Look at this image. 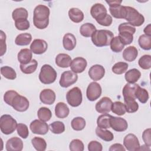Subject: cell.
<instances>
[{
  "instance_id": "ab89813d",
  "label": "cell",
  "mask_w": 151,
  "mask_h": 151,
  "mask_svg": "<svg viewBox=\"0 0 151 151\" xmlns=\"http://www.w3.org/2000/svg\"><path fill=\"white\" fill-rule=\"evenodd\" d=\"M1 73L2 76L8 80H14L17 77V73L15 70L9 66L1 67Z\"/></svg>"
},
{
  "instance_id": "2e32d148",
  "label": "cell",
  "mask_w": 151,
  "mask_h": 151,
  "mask_svg": "<svg viewBox=\"0 0 151 151\" xmlns=\"http://www.w3.org/2000/svg\"><path fill=\"white\" fill-rule=\"evenodd\" d=\"M88 74L91 80L94 81H99L104 77L105 74V69L101 65L95 64L89 68Z\"/></svg>"
},
{
  "instance_id": "ffe728a7",
  "label": "cell",
  "mask_w": 151,
  "mask_h": 151,
  "mask_svg": "<svg viewBox=\"0 0 151 151\" xmlns=\"http://www.w3.org/2000/svg\"><path fill=\"white\" fill-rule=\"evenodd\" d=\"M139 84L135 83H127L123 87L122 93L124 100L134 99L135 97V91L138 87Z\"/></svg>"
},
{
  "instance_id": "83f0119b",
  "label": "cell",
  "mask_w": 151,
  "mask_h": 151,
  "mask_svg": "<svg viewBox=\"0 0 151 151\" xmlns=\"http://www.w3.org/2000/svg\"><path fill=\"white\" fill-rule=\"evenodd\" d=\"M68 17L73 22L79 23L84 19V14L78 8H71L68 11Z\"/></svg>"
},
{
  "instance_id": "f6af8a7d",
  "label": "cell",
  "mask_w": 151,
  "mask_h": 151,
  "mask_svg": "<svg viewBox=\"0 0 151 151\" xmlns=\"http://www.w3.org/2000/svg\"><path fill=\"white\" fill-rule=\"evenodd\" d=\"M128 67V64L125 62H118L114 64L111 70L114 74L119 75L125 73L127 71Z\"/></svg>"
},
{
  "instance_id": "ac0fdd59",
  "label": "cell",
  "mask_w": 151,
  "mask_h": 151,
  "mask_svg": "<svg viewBox=\"0 0 151 151\" xmlns=\"http://www.w3.org/2000/svg\"><path fill=\"white\" fill-rule=\"evenodd\" d=\"M55 92L49 88L42 90L40 94V101L45 104H52L55 100Z\"/></svg>"
},
{
  "instance_id": "8d00e7d4",
  "label": "cell",
  "mask_w": 151,
  "mask_h": 151,
  "mask_svg": "<svg viewBox=\"0 0 151 151\" xmlns=\"http://www.w3.org/2000/svg\"><path fill=\"white\" fill-rule=\"evenodd\" d=\"M31 143L35 150L44 151L47 147V143L44 139L40 137H34L31 139Z\"/></svg>"
},
{
  "instance_id": "816d5d0a",
  "label": "cell",
  "mask_w": 151,
  "mask_h": 151,
  "mask_svg": "<svg viewBox=\"0 0 151 151\" xmlns=\"http://www.w3.org/2000/svg\"><path fill=\"white\" fill-rule=\"evenodd\" d=\"M118 30L119 32H122V31H126V32H129L134 34L136 32V28L134 27L133 25H130L128 22H123L120 24L119 25L118 27Z\"/></svg>"
},
{
  "instance_id": "4dcf8cb0",
  "label": "cell",
  "mask_w": 151,
  "mask_h": 151,
  "mask_svg": "<svg viewBox=\"0 0 151 151\" xmlns=\"http://www.w3.org/2000/svg\"><path fill=\"white\" fill-rule=\"evenodd\" d=\"M37 66H38V62L36 60L32 59L28 64H21L19 65V67L22 73L26 74H29L35 72V71L37 68Z\"/></svg>"
},
{
  "instance_id": "680465c9",
  "label": "cell",
  "mask_w": 151,
  "mask_h": 151,
  "mask_svg": "<svg viewBox=\"0 0 151 151\" xmlns=\"http://www.w3.org/2000/svg\"><path fill=\"white\" fill-rule=\"evenodd\" d=\"M109 150V151H125L126 149L120 143H114L110 147Z\"/></svg>"
},
{
  "instance_id": "f1b7e54d",
  "label": "cell",
  "mask_w": 151,
  "mask_h": 151,
  "mask_svg": "<svg viewBox=\"0 0 151 151\" xmlns=\"http://www.w3.org/2000/svg\"><path fill=\"white\" fill-rule=\"evenodd\" d=\"M32 41V35L28 32L18 35L15 40V43L19 46L28 45Z\"/></svg>"
},
{
  "instance_id": "b9f144b4",
  "label": "cell",
  "mask_w": 151,
  "mask_h": 151,
  "mask_svg": "<svg viewBox=\"0 0 151 151\" xmlns=\"http://www.w3.org/2000/svg\"><path fill=\"white\" fill-rule=\"evenodd\" d=\"M86 124L85 119L81 117H76L74 118L71 122V127L76 131H80L84 129Z\"/></svg>"
},
{
  "instance_id": "7402d4cb",
  "label": "cell",
  "mask_w": 151,
  "mask_h": 151,
  "mask_svg": "<svg viewBox=\"0 0 151 151\" xmlns=\"http://www.w3.org/2000/svg\"><path fill=\"white\" fill-rule=\"evenodd\" d=\"M55 61L56 65L59 67L68 68L70 66L72 60L68 54L65 53H60L56 56Z\"/></svg>"
},
{
  "instance_id": "52a82bcc",
  "label": "cell",
  "mask_w": 151,
  "mask_h": 151,
  "mask_svg": "<svg viewBox=\"0 0 151 151\" xmlns=\"http://www.w3.org/2000/svg\"><path fill=\"white\" fill-rule=\"evenodd\" d=\"M9 106H12L13 109L17 111L24 112L28 109L29 102L25 97L22 96L17 93L11 100Z\"/></svg>"
},
{
  "instance_id": "44dd1931",
  "label": "cell",
  "mask_w": 151,
  "mask_h": 151,
  "mask_svg": "<svg viewBox=\"0 0 151 151\" xmlns=\"http://www.w3.org/2000/svg\"><path fill=\"white\" fill-rule=\"evenodd\" d=\"M109 11L111 15L115 18L124 19L126 13V6L121 4L109 6Z\"/></svg>"
},
{
  "instance_id": "e0dca14e",
  "label": "cell",
  "mask_w": 151,
  "mask_h": 151,
  "mask_svg": "<svg viewBox=\"0 0 151 151\" xmlns=\"http://www.w3.org/2000/svg\"><path fill=\"white\" fill-rule=\"evenodd\" d=\"M106 8L104 5L100 3L94 4L90 9V14L96 21L104 17L107 13Z\"/></svg>"
},
{
  "instance_id": "db71d44e",
  "label": "cell",
  "mask_w": 151,
  "mask_h": 151,
  "mask_svg": "<svg viewBox=\"0 0 151 151\" xmlns=\"http://www.w3.org/2000/svg\"><path fill=\"white\" fill-rule=\"evenodd\" d=\"M0 42H1V56H2L6 51V34L2 30L0 31Z\"/></svg>"
},
{
  "instance_id": "5b68a950",
  "label": "cell",
  "mask_w": 151,
  "mask_h": 151,
  "mask_svg": "<svg viewBox=\"0 0 151 151\" xmlns=\"http://www.w3.org/2000/svg\"><path fill=\"white\" fill-rule=\"evenodd\" d=\"M17 124L16 120L11 115L4 114L0 118V129L5 134L12 133L17 129Z\"/></svg>"
},
{
  "instance_id": "91938a15",
  "label": "cell",
  "mask_w": 151,
  "mask_h": 151,
  "mask_svg": "<svg viewBox=\"0 0 151 151\" xmlns=\"http://www.w3.org/2000/svg\"><path fill=\"white\" fill-rule=\"evenodd\" d=\"M150 27H151V25L150 24H148L145 28L143 31H144L145 35H146L147 36H150L151 37V28H150Z\"/></svg>"
},
{
  "instance_id": "9a60e30c",
  "label": "cell",
  "mask_w": 151,
  "mask_h": 151,
  "mask_svg": "<svg viewBox=\"0 0 151 151\" xmlns=\"http://www.w3.org/2000/svg\"><path fill=\"white\" fill-rule=\"evenodd\" d=\"M47 42L41 39H35L30 45L31 51L35 54H42L47 51Z\"/></svg>"
},
{
  "instance_id": "6da1fadb",
  "label": "cell",
  "mask_w": 151,
  "mask_h": 151,
  "mask_svg": "<svg viewBox=\"0 0 151 151\" xmlns=\"http://www.w3.org/2000/svg\"><path fill=\"white\" fill-rule=\"evenodd\" d=\"M50 8L44 5H38L34 9L33 24L34 26L40 29H43L47 27L49 24Z\"/></svg>"
},
{
  "instance_id": "bcb514c9",
  "label": "cell",
  "mask_w": 151,
  "mask_h": 151,
  "mask_svg": "<svg viewBox=\"0 0 151 151\" xmlns=\"http://www.w3.org/2000/svg\"><path fill=\"white\" fill-rule=\"evenodd\" d=\"M138 64L139 67L142 69H150L151 67V56L147 54L142 56L139 60Z\"/></svg>"
},
{
  "instance_id": "5bb4252c",
  "label": "cell",
  "mask_w": 151,
  "mask_h": 151,
  "mask_svg": "<svg viewBox=\"0 0 151 151\" xmlns=\"http://www.w3.org/2000/svg\"><path fill=\"white\" fill-rule=\"evenodd\" d=\"M87 65V60L81 57H78L74 58L70 64V68L72 71L77 74L83 72Z\"/></svg>"
},
{
  "instance_id": "7bdbcfd3",
  "label": "cell",
  "mask_w": 151,
  "mask_h": 151,
  "mask_svg": "<svg viewBox=\"0 0 151 151\" xmlns=\"http://www.w3.org/2000/svg\"><path fill=\"white\" fill-rule=\"evenodd\" d=\"M49 129L54 134H61L65 130L64 124L60 121H55L50 124Z\"/></svg>"
},
{
  "instance_id": "f5cc1de1",
  "label": "cell",
  "mask_w": 151,
  "mask_h": 151,
  "mask_svg": "<svg viewBox=\"0 0 151 151\" xmlns=\"http://www.w3.org/2000/svg\"><path fill=\"white\" fill-rule=\"evenodd\" d=\"M88 150L89 151H101L103 146L100 142L96 140H92L88 144Z\"/></svg>"
},
{
  "instance_id": "d4e9b609",
  "label": "cell",
  "mask_w": 151,
  "mask_h": 151,
  "mask_svg": "<svg viewBox=\"0 0 151 151\" xmlns=\"http://www.w3.org/2000/svg\"><path fill=\"white\" fill-rule=\"evenodd\" d=\"M122 55L124 60L132 62L135 60L138 55L137 49L134 46L127 47L124 50Z\"/></svg>"
},
{
  "instance_id": "f546056e",
  "label": "cell",
  "mask_w": 151,
  "mask_h": 151,
  "mask_svg": "<svg viewBox=\"0 0 151 151\" xmlns=\"http://www.w3.org/2000/svg\"><path fill=\"white\" fill-rule=\"evenodd\" d=\"M96 31V28L94 25L88 22L83 24L80 28V32L84 37H91Z\"/></svg>"
},
{
  "instance_id": "ee69618b",
  "label": "cell",
  "mask_w": 151,
  "mask_h": 151,
  "mask_svg": "<svg viewBox=\"0 0 151 151\" xmlns=\"http://www.w3.org/2000/svg\"><path fill=\"white\" fill-rule=\"evenodd\" d=\"M126 111L127 113H132L137 111L139 109V104L134 99L124 100Z\"/></svg>"
},
{
  "instance_id": "30bf717a",
  "label": "cell",
  "mask_w": 151,
  "mask_h": 151,
  "mask_svg": "<svg viewBox=\"0 0 151 151\" xmlns=\"http://www.w3.org/2000/svg\"><path fill=\"white\" fill-rule=\"evenodd\" d=\"M29 128L34 134L44 135L48 133L49 126L45 122L36 119L30 123Z\"/></svg>"
},
{
  "instance_id": "603a6c76",
  "label": "cell",
  "mask_w": 151,
  "mask_h": 151,
  "mask_svg": "<svg viewBox=\"0 0 151 151\" xmlns=\"http://www.w3.org/2000/svg\"><path fill=\"white\" fill-rule=\"evenodd\" d=\"M63 47L67 51L73 50L76 45V38L75 36L71 33L65 34L63 38Z\"/></svg>"
},
{
  "instance_id": "9c48e42d",
  "label": "cell",
  "mask_w": 151,
  "mask_h": 151,
  "mask_svg": "<svg viewBox=\"0 0 151 151\" xmlns=\"http://www.w3.org/2000/svg\"><path fill=\"white\" fill-rule=\"evenodd\" d=\"M102 90L100 85L95 81L90 83L86 90V96L88 100L93 101L98 99L101 94Z\"/></svg>"
},
{
  "instance_id": "d6a6232c",
  "label": "cell",
  "mask_w": 151,
  "mask_h": 151,
  "mask_svg": "<svg viewBox=\"0 0 151 151\" xmlns=\"http://www.w3.org/2000/svg\"><path fill=\"white\" fill-rule=\"evenodd\" d=\"M111 116V115L109 114H103L99 116L97 120V127L104 129L110 128V119Z\"/></svg>"
},
{
  "instance_id": "6125c7cd",
  "label": "cell",
  "mask_w": 151,
  "mask_h": 151,
  "mask_svg": "<svg viewBox=\"0 0 151 151\" xmlns=\"http://www.w3.org/2000/svg\"><path fill=\"white\" fill-rule=\"evenodd\" d=\"M150 147L147 146V145H142V146H140V147H139V150H150Z\"/></svg>"
},
{
  "instance_id": "cb8c5ba5",
  "label": "cell",
  "mask_w": 151,
  "mask_h": 151,
  "mask_svg": "<svg viewBox=\"0 0 151 151\" xmlns=\"http://www.w3.org/2000/svg\"><path fill=\"white\" fill-rule=\"evenodd\" d=\"M70 113L67 105L63 102H58L55 106V114L57 117L64 119L67 117Z\"/></svg>"
},
{
  "instance_id": "f907efd6",
  "label": "cell",
  "mask_w": 151,
  "mask_h": 151,
  "mask_svg": "<svg viewBox=\"0 0 151 151\" xmlns=\"http://www.w3.org/2000/svg\"><path fill=\"white\" fill-rule=\"evenodd\" d=\"M15 26L17 29L24 31L29 28L30 24L27 19H19L15 21Z\"/></svg>"
},
{
  "instance_id": "11a10c76",
  "label": "cell",
  "mask_w": 151,
  "mask_h": 151,
  "mask_svg": "<svg viewBox=\"0 0 151 151\" xmlns=\"http://www.w3.org/2000/svg\"><path fill=\"white\" fill-rule=\"evenodd\" d=\"M98 24L102 26H105V27H108L110 26L113 22V19L111 15L109 14H106L104 17L101 18L100 19L97 20L96 21Z\"/></svg>"
},
{
  "instance_id": "4316f807",
  "label": "cell",
  "mask_w": 151,
  "mask_h": 151,
  "mask_svg": "<svg viewBox=\"0 0 151 151\" xmlns=\"http://www.w3.org/2000/svg\"><path fill=\"white\" fill-rule=\"evenodd\" d=\"M141 76V73L136 68H132L126 72L124 75L125 80L129 83H135Z\"/></svg>"
},
{
  "instance_id": "7a4b0ae2",
  "label": "cell",
  "mask_w": 151,
  "mask_h": 151,
  "mask_svg": "<svg viewBox=\"0 0 151 151\" xmlns=\"http://www.w3.org/2000/svg\"><path fill=\"white\" fill-rule=\"evenodd\" d=\"M114 37L113 33L107 29L96 30L91 36V41L94 45L98 47L107 46Z\"/></svg>"
},
{
  "instance_id": "d6986e66",
  "label": "cell",
  "mask_w": 151,
  "mask_h": 151,
  "mask_svg": "<svg viewBox=\"0 0 151 151\" xmlns=\"http://www.w3.org/2000/svg\"><path fill=\"white\" fill-rule=\"evenodd\" d=\"M7 151H21L23 149V142L18 137H13L8 139L5 145Z\"/></svg>"
},
{
  "instance_id": "c3c4849f",
  "label": "cell",
  "mask_w": 151,
  "mask_h": 151,
  "mask_svg": "<svg viewBox=\"0 0 151 151\" xmlns=\"http://www.w3.org/2000/svg\"><path fill=\"white\" fill-rule=\"evenodd\" d=\"M69 149L71 151H83L84 146L83 142L78 139H73L69 145Z\"/></svg>"
},
{
  "instance_id": "484cf974",
  "label": "cell",
  "mask_w": 151,
  "mask_h": 151,
  "mask_svg": "<svg viewBox=\"0 0 151 151\" xmlns=\"http://www.w3.org/2000/svg\"><path fill=\"white\" fill-rule=\"evenodd\" d=\"M32 54L31 50L28 48L21 49L18 53V60L22 64H26L32 60Z\"/></svg>"
},
{
  "instance_id": "836d02e7",
  "label": "cell",
  "mask_w": 151,
  "mask_h": 151,
  "mask_svg": "<svg viewBox=\"0 0 151 151\" xmlns=\"http://www.w3.org/2000/svg\"><path fill=\"white\" fill-rule=\"evenodd\" d=\"M135 97L138 99L141 103H146L149 99V93L148 91L143 88L138 86L135 91Z\"/></svg>"
},
{
  "instance_id": "60d3db41",
  "label": "cell",
  "mask_w": 151,
  "mask_h": 151,
  "mask_svg": "<svg viewBox=\"0 0 151 151\" xmlns=\"http://www.w3.org/2000/svg\"><path fill=\"white\" fill-rule=\"evenodd\" d=\"M111 110L113 113H115L118 116H123L126 112L124 104L119 101L112 103Z\"/></svg>"
},
{
  "instance_id": "7dc6e473",
  "label": "cell",
  "mask_w": 151,
  "mask_h": 151,
  "mask_svg": "<svg viewBox=\"0 0 151 151\" xmlns=\"http://www.w3.org/2000/svg\"><path fill=\"white\" fill-rule=\"evenodd\" d=\"M119 37L124 45L131 44L133 41V34L129 32H120L119 34Z\"/></svg>"
},
{
  "instance_id": "8992f818",
  "label": "cell",
  "mask_w": 151,
  "mask_h": 151,
  "mask_svg": "<svg viewBox=\"0 0 151 151\" xmlns=\"http://www.w3.org/2000/svg\"><path fill=\"white\" fill-rule=\"evenodd\" d=\"M66 99L68 104L72 107H78L83 100V96L81 89L78 87H74L68 90L66 94Z\"/></svg>"
},
{
  "instance_id": "4fadbf2b",
  "label": "cell",
  "mask_w": 151,
  "mask_h": 151,
  "mask_svg": "<svg viewBox=\"0 0 151 151\" xmlns=\"http://www.w3.org/2000/svg\"><path fill=\"white\" fill-rule=\"evenodd\" d=\"M112 103L109 97H103L96 104V110L99 113L107 114L111 111Z\"/></svg>"
},
{
  "instance_id": "ba28073f",
  "label": "cell",
  "mask_w": 151,
  "mask_h": 151,
  "mask_svg": "<svg viewBox=\"0 0 151 151\" xmlns=\"http://www.w3.org/2000/svg\"><path fill=\"white\" fill-rule=\"evenodd\" d=\"M78 80V76L72 71H65L63 72L60 77L59 84L63 88H67L74 84Z\"/></svg>"
},
{
  "instance_id": "681fc988",
  "label": "cell",
  "mask_w": 151,
  "mask_h": 151,
  "mask_svg": "<svg viewBox=\"0 0 151 151\" xmlns=\"http://www.w3.org/2000/svg\"><path fill=\"white\" fill-rule=\"evenodd\" d=\"M17 131L18 134L23 139H27L29 135V130L27 126L24 123L17 124Z\"/></svg>"
},
{
  "instance_id": "277c9868",
  "label": "cell",
  "mask_w": 151,
  "mask_h": 151,
  "mask_svg": "<svg viewBox=\"0 0 151 151\" xmlns=\"http://www.w3.org/2000/svg\"><path fill=\"white\" fill-rule=\"evenodd\" d=\"M125 6L126 13L124 19L127 22L133 27H139L142 25L145 22V17L143 15L133 7L129 6Z\"/></svg>"
},
{
  "instance_id": "d590c367",
  "label": "cell",
  "mask_w": 151,
  "mask_h": 151,
  "mask_svg": "<svg viewBox=\"0 0 151 151\" xmlns=\"http://www.w3.org/2000/svg\"><path fill=\"white\" fill-rule=\"evenodd\" d=\"M37 116L38 119L44 122H48L52 117V113L51 110L45 107H42L39 109L37 111Z\"/></svg>"
},
{
  "instance_id": "f35d334b",
  "label": "cell",
  "mask_w": 151,
  "mask_h": 151,
  "mask_svg": "<svg viewBox=\"0 0 151 151\" xmlns=\"http://www.w3.org/2000/svg\"><path fill=\"white\" fill-rule=\"evenodd\" d=\"M110 48L114 52H121L124 47V45L121 41L119 36L113 38L110 42Z\"/></svg>"
},
{
  "instance_id": "3957f363",
  "label": "cell",
  "mask_w": 151,
  "mask_h": 151,
  "mask_svg": "<svg viewBox=\"0 0 151 151\" xmlns=\"http://www.w3.org/2000/svg\"><path fill=\"white\" fill-rule=\"evenodd\" d=\"M57 76V72L52 66L49 64H44L41 68L38 77L42 84H50L55 81Z\"/></svg>"
},
{
  "instance_id": "e575fe53",
  "label": "cell",
  "mask_w": 151,
  "mask_h": 151,
  "mask_svg": "<svg viewBox=\"0 0 151 151\" xmlns=\"http://www.w3.org/2000/svg\"><path fill=\"white\" fill-rule=\"evenodd\" d=\"M28 16L27 10L22 7L15 9L12 13V17L15 21L19 19H27Z\"/></svg>"
},
{
  "instance_id": "1f68e13d",
  "label": "cell",
  "mask_w": 151,
  "mask_h": 151,
  "mask_svg": "<svg viewBox=\"0 0 151 151\" xmlns=\"http://www.w3.org/2000/svg\"><path fill=\"white\" fill-rule=\"evenodd\" d=\"M96 134L98 137L106 142H110L114 139V135L112 132L99 127L96 129Z\"/></svg>"
},
{
  "instance_id": "6f0895ef",
  "label": "cell",
  "mask_w": 151,
  "mask_h": 151,
  "mask_svg": "<svg viewBox=\"0 0 151 151\" xmlns=\"http://www.w3.org/2000/svg\"><path fill=\"white\" fill-rule=\"evenodd\" d=\"M17 93L16 91L14 90H8L6 91L4 95V100L8 105H10L11 101L12 100L14 96Z\"/></svg>"
},
{
  "instance_id": "9f6ffc18",
  "label": "cell",
  "mask_w": 151,
  "mask_h": 151,
  "mask_svg": "<svg viewBox=\"0 0 151 151\" xmlns=\"http://www.w3.org/2000/svg\"><path fill=\"white\" fill-rule=\"evenodd\" d=\"M151 129L150 128L146 129L142 133V139L146 145L150 147L151 146V135H150Z\"/></svg>"
},
{
  "instance_id": "74e56055",
  "label": "cell",
  "mask_w": 151,
  "mask_h": 151,
  "mask_svg": "<svg viewBox=\"0 0 151 151\" xmlns=\"http://www.w3.org/2000/svg\"><path fill=\"white\" fill-rule=\"evenodd\" d=\"M139 45L144 50H150L151 49V37L145 34L141 35L138 39Z\"/></svg>"
},
{
  "instance_id": "94428289",
  "label": "cell",
  "mask_w": 151,
  "mask_h": 151,
  "mask_svg": "<svg viewBox=\"0 0 151 151\" xmlns=\"http://www.w3.org/2000/svg\"><path fill=\"white\" fill-rule=\"evenodd\" d=\"M106 3L109 4V5H117V4H121L122 2V1H106Z\"/></svg>"
},
{
  "instance_id": "7c38bea8",
  "label": "cell",
  "mask_w": 151,
  "mask_h": 151,
  "mask_svg": "<svg viewBox=\"0 0 151 151\" xmlns=\"http://www.w3.org/2000/svg\"><path fill=\"white\" fill-rule=\"evenodd\" d=\"M110 127L116 132H124L128 127L127 121L122 117L111 116L110 119Z\"/></svg>"
},
{
  "instance_id": "8fae6325",
  "label": "cell",
  "mask_w": 151,
  "mask_h": 151,
  "mask_svg": "<svg viewBox=\"0 0 151 151\" xmlns=\"http://www.w3.org/2000/svg\"><path fill=\"white\" fill-rule=\"evenodd\" d=\"M123 145L126 149L129 151L139 150L140 143L138 138L132 133L127 134L123 139Z\"/></svg>"
}]
</instances>
